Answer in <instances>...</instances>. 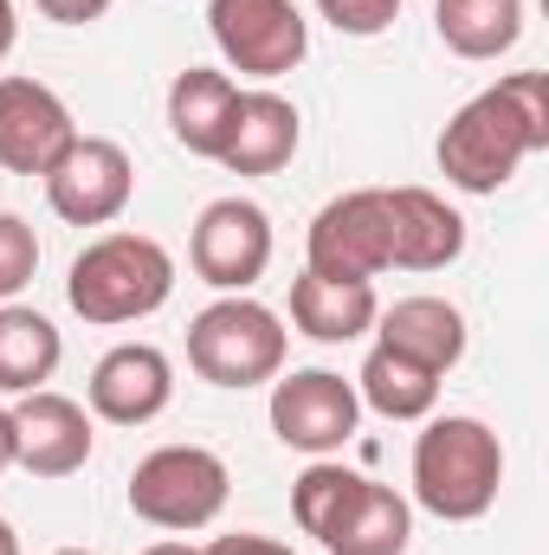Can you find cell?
I'll use <instances>...</instances> for the list:
<instances>
[{
	"instance_id": "277c9868",
	"label": "cell",
	"mask_w": 549,
	"mask_h": 555,
	"mask_svg": "<svg viewBox=\"0 0 549 555\" xmlns=\"http://www.w3.org/2000/svg\"><path fill=\"white\" fill-rule=\"evenodd\" d=\"M175 291V253L149 233H104L91 240L78 259H72V278H65V297L85 323L98 330H117V323H137V317H155Z\"/></svg>"
},
{
	"instance_id": "ffe728a7",
	"label": "cell",
	"mask_w": 549,
	"mask_h": 555,
	"mask_svg": "<svg viewBox=\"0 0 549 555\" xmlns=\"http://www.w3.org/2000/svg\"><path fill=\"white\" fill-rule=\"evenodd\" d=\"M433 26L459 59H505L524 39V0H433Z\"/></svg>"
},
{
	"instance_id": "603a6c76",
	"label": "cell",
	"mask_w": 549,
	"mask_h": 555,
	"mask_svg": "<svg viewBox=\"0 0 549 555\" xmlns=\"http://www.w3.org/2000/svg\"><path fill=\"white\" fill-rule=\"evenodd\" d=\"M39 272V240H33V227L20 220V214H0V304L7 297H20L26 284Z\"/></svg>"
},
{
	"instance_id": "9a60e30c",
	"label": "cell",
	"mask_w": 549,
	"mask_h": 555,
	"mask_svg": "<svg viewBox=\"0 0 549 555\" xmlns=\"http://www.w3.org/2000/svg\"><path fill=\"white\" fill-rule=\"evenodd\" d=\"M465 253V220L433 188H388V266L446 272Z\"/></svg>"
},
{
	"instance_id": "2e32d148",
	"label": "cell",
	"mask_w": 549,
	"mask_h": 555,
	"mask_svg": "<svg viewBox=\"0 0 549 555\" xmlns=\"http://www.w3.org/2000/svg\"><path fill=\"white\" fill-rule=\"evenodd\" d=\"M304 142V117L291 98L278 91H240V111H233V130L220 142V168L233 175H278Z\"/></svg>"
},
{
	"instance_id": "f1b7e54d",
	"label": "cell",
	"mask_w": 549,
	"mask_h": 555,
	"mask_svg": "<svg viewBox=\"0 0 549 555\" xmlns=\"http://www.w3.org/2000/svg\"><path fill=\"white\" fill-rule=\"evenodd\" d=\"M142 555H201V550H188V543H149Z\"/></svg>"
},
{
	"instance_id": "e0dca14e",
	"label": "cell",
	"mask_w": 549,
	"mask_h": 555,
	"mask_svg": "<svg viewBox=\"0 0 549 555\" xmlns=\"http://www.w3.org/2000/svg\"><path fill=\"white\" fill-rule=\"evenodd\" d=\"M375 336H382V349L408 356L433 375L459 369V356H465V317L446 297H401V304L375 310Z\"/></svg>"
},
{
	"instance_id": "4dcf8cb0",
	"label": "cell",
	"mask_w": 549,
	"mask_h": 555,
	"mask_svg": "<svg viewBox=\"0 0 549 555\" xmlns=\"http://www.w3.org/2000/svg\"><path fill=\"white\" fill-rule=\"evenodd\" d=\"M52 555H91V550H52Z\"/></svg>"
},
{
	"instance_id": "4316f807",
	"label": "cell",
	"mask_w": 549,
	"mask_h": 555,
	"mask_svg": "<svg viewBox=\"0 0 549 555\" xmlns=\"http://www.w3.org/2000/svg\"><path fill=\"white\" fill-rule=\"evenodd\" d=\"M13 39H20V20H13V0H0V59L13 52Z\"/></svg>"
},
{
	"instance_id": "6da1fadb",
	"label": "cell",
	"mask_w": 549,
	"mask_h": 555,
	"mask_svg": "<svg viewBox=\"0 0 549 555\" xmlns=\"http://www.w3.org/2000/svg\"><path fill=\"white\" fill-rule=\"evenodd\" d=\"M544 149H549V78L544 72H511L491 91H478L439 130V175L465 194H498Z\"/></svg>"
},
{
	"instance_id": "cb8c5ba5",
	"label": "cell",
	"mask_w": 549,
	"mask_h": 555,
	"mask_svg": "<svg viewBox=\"0 0 549 555\" xmlns=\"http://www.w3.org/2000/svg\"><path fill=\"white\" fill-rule=\"evenodd\" d=\"M317 13L349 39H375L401 20V0H317Z\"/></svg>"
},
{
	"instance_id": "ac0fdd59",
	"label": "cell",
	"mask_w": 549,
	"mask_h": 555,
	"mask_svg": "<svg viewBox=\"0 0 549 555\" xmlns=\"http://www.w3.org/2000/svg\"><path fill=\"white\" fill-rule=\"evenodd\" d=\"M375 284L369 278H323V272H304L291 284V323L310 336V343H356L375 330Z\"/></svg>"
},
{
	"instance_id": "7a4b0ae2",
	"label": "cell",
	"mask_w": 549,
	"mask_h": 555,
	"mask_svg": "<svg viewBox=\"0 0 549 555\" xmlns=\"http://www.w3.org/2000/svg\"><path fill=\"white\" fill-rule=\"evenodd\" d=\"M291 517L330 555H408L413 537V511L401 491H388L362 472H343L330 459H317L291 485Z\"/></svg>"
},
{
	"instance_id": "44dd1931",
	"label": "cell",
	"mask_w": 549,
	"mask_h": 555,
	"mask_svg": "<svg viewBox=\"0 0 549 555\" xmlns=\"http://www.w3.org/2000/svg\"><path fill=\"white\" fill-rule=\"evenodd\" d=\"M65 343L52 330V317L26 310V304H0V395H33L52 382Z\"/></svg>"
},
{
	"instance_id": "7c38bea8",
	"label": "cell",
	"mask_w": 549,
	"mask_h": 555,
	"mask_svg": "<svg viewBox=\"0 0 549 555\" xmlns=\"http://www.w3.org/2000/svg\"><path fill=\"white\" fill-rule=\"evenodd\" d=\"M7 414H13V465L20 472H33V478H72V472H85L98 433H91V414L72 395L33 388Z\"/></svg>"
},
{
	"instance_id": "9c48e42d",
	"label": "cell",
	"mask_w": 549,
	"mask_h": 555,
	"mask_svg": "<svg viewBox=\"0 0 549 555\" xmlns=\"http://www.w3.org/2000/svg\"><path fill=\"white\" fill-rule=\"evenodd\" d=\"M356 420H362L356 382H343L330 369H297V375L272 382V433L291 452L330 459L356 439Z\"/></svg>"
},
{
	"instance_id": "5bb4252c",
	"label": "cell",
	"mask_w": 549,
	"mask_h": 555,
	"mask_svg": "<svg viewBox=\"0 0 549 555\" xmlns=\"http://www.w3.org/2000/svg\"><path fill=\"white\" fill-rule=\"evenodd\" d=\"M91 414L111 426H149L175 401V369L155 343H117L98 369H91Z\"/></svg>"
},
{
	"instance_id": "7402d4cb",
	"label": "cell",
	"mask_w": 549,
	"mask_h": 555,
	"mask_svg": "<svg viewBox=\"0 0 549 555\" xmlns=\"http://www.w3.org/2000/svg\"><path fill=\"white\" fill-rule=\"evenodd\" d=\"M439 382L446 375H433V369H420L408 356H395V349H369V362H362V375H356V401L362 408H375L382 420H426L433 414V401H439Z\"/></svg>"
},
{
	"instance_id": "f546056e",
	"label": "cell",
	"mask_w": 549,
	"mask_h": 555,
	"mask_svg": "<svg viewBox=\"0 0 549 555\" xmlns=\"http://www.w3.org/2000/svg\"><path fill=\"white\" fill-rule=\"evenodd\" d=\"M0 555H20V537H13V524L0 517Z\"/></svg>"
},
{
	"instance_id": "484cf974",
	"label": "cell",
	"mask_w": 549,
	"mask_h": 555,
	"mask_svg": "<svg viewBox=\"0 0 549 555\" xmlns=\"http://www.w3.org/2000/svg\"><path fill=\"white\" fill-rule=\"evenodd\" d=\"M201 555H297V550H284L278 537H253V530H240V537H214Z\"/></svg>"
},
{
	"instance_id": "52a82bcc",
	"label": "cell",
	"mask_w": 549,
	"mask_h": 555,
	"mask_svg": "<svg viewBox=\"0 0 549 555\" xmlns=\"http://www.w3.org/2000/svg\"><path fill=\"white\" fill-rule=\"evenodd\" d=\"M207 33H214L220 59L246 78H284L310 52V26L291 0H214Z\"/></svg>"
},
{
	"instance_id": "8992f818",
	"label": "cell",
	"mask_w": 549,
	"mask_h": 555,
	"mask_svg": "<svg viewBox=\"0 0 549 555\" xmlns=\"http://www.w3.org/2000/svg\"><path fill=\"white\" fill-rule=\"evenodd\" d=\"M227 459L207 452V446H155L149 459H137L130 472V511L155 530H207L220 511H227Z\"/></svg>"
},
{
	"instance_id": "d4e9b609",
	"label": "cell",
	"mask_w": 549,
	"mask_h": 555,
	"mask_svg": "<svg viewBox=\"0 0 549 555\" xmlns=\"http://www.w3.org/2000/svg\"><path fill=\"white\" fill-rule=\"evenodd\" d=\"M46 20H59V26H91V20H104L111 13V0H33Z\"/></svg>"
},
{
	"instance_id": "ba28073f",
	"label": "cell",
	"mask_w": 549,
	"mask_h": 555,
	"mask_svg": "<svg viewBox=\"0 0 549 555\" xmlns=\"http://www.w3.org/2000/svg\"><path fill=\"white\" fill-rule=\"evenodd\" d=\"M39 181L65 227H111L137 194V168L111 137H78Z\"/></svg>"
},
{
	"instance_id": "4fadbf2b",
	"label": "cell",
	"mask_w": 549,
	"mask_h": 555,
	"mask_svg": "<svg viewBox=\"0 0 549 555\" xmlns=\"http://www.w3.org/2000/svg\"><path fill=\"white\" fill-rule=\"evenodd\" d=\"M78 142L65 98L39 78H0V168L7 175H46Z\"/></svg>"
},
{
	"instance_id": "83f0119b",
	"label": "cell",
	"mask_w": 549,
	"mask_h": 555,
	"mask_svg": "<svg viewBox=\"0 0 549 555\" xmlns=\"http://www.w3.org/2000/svg\"><path fill=\"white\" fill-rule=\"evenodd\" d=\"M7 465H13V414L0 408V472H7Z\"/></svg>"
},
{
	"instance_id": "30bf717a",
	"label": "cell",
	"mask_w": 549,
	"mask_h": 555,
	"mask_svg": "<svg viewBox=\"0 0 549 555\" xmlns=\"http://www.w3.org/2000/svg\"><path fill=\"white\" fill-rule=\"evenodd\" d=\"M188 259H194V272L207 278L214 291H227V297L253 291L266 278V266H272V220H266V207L259 201H240V194L201 207L194 240H188Z\"/></svg>"
},
{
	"instance_id": "8fae6325",
	"label": "cell",
	"mask_w": 549,
	"mask_h": 555,
	"mask_svg": "<svg viewBox=\"0 0 549 555\" xmlns=\"http://www.w3.org/2000/svg\"><path fill=\"white\" fill-rule=\"evenodd\" d=\"M310 266L323 278H369L388 272V188H356L336 194L317 220H310Z\"/></svg>"
},
{
	"instance_id": "5b68a950",
	"label": "cell",
	"mask_w": 549,
	"mask_h": 555,
	"mask_svg": "<svg viewBox=\"0 0 549 555\" xmlns=\"http://www.w3.org/2000/svg\"><path fill=\"white\" fill-rule=\"evenodd\" d=\"M188 362L214 388H266L284 369V323L246 291L220 297L188 323Z\"/></svg>"
},
{
	"instance_id": "3957f363",
	"label": "cell",
	"mask_w": 549,
	"mask_h": 555,
	"mask_svg": "<svg viewBox=\"0 0 549 555\" xmlns=\"http://www.w3.org/2000/svg\"><path fill=\"white\" fill-rule=\"evenodd\" d=\"M505 485V446L485 420L446 414L426 420V433L413 439V498L420 511H433L439 524H478L498 504Z\"/></svg>"
},
{
	"instance_id": "d6986e66",
	"label": "cell",
	"mask_w": 549,
	"mask_h": 555,
	"mask_svg": "<svg viewBox=\"0 0 549 555\" xmlns=\"http://www.w3.org/2000/svg\"><path fill=\"white\" fill-rule=\"evenodd\" d=\"M233 111H240V85H233L227 72L188 65V72L168 85V137L181 142L188 155L220 162V142L233 130Z\"/></svg>"
}]
</instances>
